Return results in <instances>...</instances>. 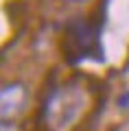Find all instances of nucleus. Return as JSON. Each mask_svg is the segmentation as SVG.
<instances>
[{
  "label": "nucleus",
  "instance_id": "obj_1",
  "mask_svg": "<svg viewBox=\"0 0 129 131\" xmlns=\"http://www.w3.org/2000/svg\"><path fill=\"white\" fill-rule=\"evenodd\" d=\"M101 35L98 24H92L88 20H77L66 31V57L70 61H81L90 55L101 57Z\"/></svg>",
  "mask_w": 129,
  "mask_h": 131
},
{
  "label": "nucleus",
  "instance_id": "obj_2",
  "mask_svg": "<svg viewBox=\"0 0 129 131\" xmlns=\"http://www.w3.org/2000/svg\"><path fill=\"white\" fill-rule=\"evenodd\" d=\"M85 98H83L81 90H77L74 85L70 88H64L59 92L53 94V98L48 101V125H53L55 129H64V127H70L72 120L79 116Z\"/></svg>",
  "mask_w": 129,
  "mask_h": 131
}]
</instances>
